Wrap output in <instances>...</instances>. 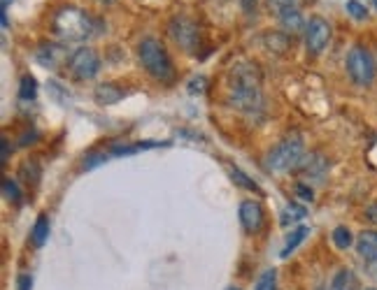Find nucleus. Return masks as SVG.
Listing matches in <instances>:
<instances>
[{"instance_id":"f257e3e1","label":"nucleus","mask_w":377,"mask_h":290,"mask_svg":"<svg viewBox=\"0 0 377 290\" xmlns=\"http://www.w3.org/2000/svg\"><path fill=\"white\" fill-rule=\"evenodd\" d=\"M229 102L231 107L259 119L266 107L261 91V72L254 63H235L229 75Z\"/></svg>"},{"instance_id":"f03ea898","label":"nucleus","mask_w":377,"mask_h":290,"mask_svg":"<svg viewBox=\"0 0 377 290\" xmlns=\"http://www.w3.org/2000/svg\"><path fill=\"white\" fill-rule=\"evenodd\" d=\"M100 21H95L91 14H86L80 7H61L51 19V33L63 42H84L95 35Z\"/></svg>"},{"instance_id":"7ed1b4c3","label":"nucleus","mask_w":377,"mask_h":290,"mask_svg":"<svg viewBox=\"0 0 377 290\" xmlns=\"http://www.w3.org/2000/svg\"><path fill=\"white\" fill-rule=\"evenodd\" d=\"M138 58H140V63H143V68L156 79V82L170 84L175 79L172 60L168 56V51H165V47L156 38H145L143 42H140L138 45Z\"/></svg>"},{"instance_id":"20e7f679","label":"nucleus","mask_w":377,"mask_h":290,"mask_svg":"<svg viewBox=\"0 0 377 290\" xmlns=\"http://www.w3.org/2000/svg\"><path fill=\"white\" fill-rule=\"evenodd\" d=\"M305 156V144L301 135L284 137L275 149H270V154L266 156V170L268 172H286L294 170L298 165H303Z\"/></svg>"},{"instance_id":"39448f33","label":"nucleus","mask_w":377,"mask_h":290,"mask_svg":"<svg viewBox=\"0 0 377 290\" xmlns=\"http://www.w3.org/2000/svg\"><path fill=\"white\" fill-rule=\"evenodd\" d=\"M168 33H170V38L177 42L184 51H187V54H196V51L200 49V42H203L198 23L194 19H189V16H184V14L172 16L170 23H168Z\"/></svg>"},{"instance_id":"423d86ee","label":"nucleus","mask_w":377,"mask_h":290,"mask_svg":"<svg viewBox=\"0 0 377 290\" xmlns=\"http://www.w3.org/2000/svg\"><path fill=\"white\" fill-rule=\"evenodd\" d=\"M347 72L352 77V82L358 86H371L375 79V60L371 56V51L366 47L356 45L349 49L347 54Z\"/></svg>"},{"instance_id":"0eeeda50","label":"nucleus","mask_w":377,"mask_h":290,"mask_svg":"<svg viewBox=\"0 0 377 290\" xmlns=\"http://www.w3.org/2000/svg\"><path fill=\"white\" fill-rule=\"evenodd\" d=\"M68 70L73 72V77L82 79V82H86V79H93L95 75L100 72V56L95 54L93 49H89V47L75 49L73 54H70Z\"/></svg>"},{"instance_id":"6e6552de","label":"nucleus","mask_w":377,"mask_h":290,"mask_svg":"<svg viewBox=\"0 0 377 290\" xmlns=\"http://www.w3.org/2000/svg\"><path fill=\"white\" fill-rule=\"evenodd\" d=\"M331 40V26L326 19L321 16H312L310 23L305 26V45H308V51L312 56H317L324 51V47L329 45Z\"/></svg>"},{"instance_id":"1a4fd4ad","label":"nucleus","mask_w":377,"mask_h":290,"mask_svg":"<svg viewBox=\"0 0 377 290\" xmlns=\"http://www.w3.org/2000/svg\"><path fill=\"white\" fill-rule=\"evenodd\" d=\"M40 65H45L49 70H58L61 65H68L70 54L63 45H54V42H42L38 54H35Z\"/></svg>"},{"instance_id":"9d476101","label":"nucleus","mask_w":377,"mask_h":290,"mask_svg":"<svg viewBox=\"0 0 377 290\" xmlns=\"http://www.w3.org/2000/svg\"><path fill=\"white\" fill-rule=\"evenodd\" d=\"M240 223L247 232H259L263 225V209L259 202L244 200L240 205Z\"/></svg>"},{"instance_id":"9b49d317","label":"nucleus","mask_w":377,"mask_h":290,"mask_svg":"<svg viewBox=\"0 0 377 290\" xmlns=\"http://www.w3.org/2000/svg\"><path fill=\"white\" fill-rule=\"evenodd\" d=\"M356 253L366 262H377V230H363L358 235Z\"/></svg>"},{"instance_id":"f8f14e48","label":"nucleus","mask_w":377,"mask_h":290,"mask_svg":"<svg viewBox=\"0 0 377 290\" xmlns=\"http://www.w3.org/2000/svg\"><path fill=\"white\" fill-rule=\"evenodd\" d=\"M303 168H305V172H308L310 179L321 181L324 174H326V170H329V161L319 154H312L308 161H303Z\"/></svg>"},{"instance_id":"ddd939ff","label":"nucleus","mask_w":377,"mask_h":290,"mask_svg":"<svg viewBox=\"0 0 377 290\" xmlns=\"http://www.w3.org/2000/svg\"><path fill=\"white\" fill-rule=\"evenodd\" d=\"M93 95H95V102L98 104H115V102H119L121 98H124L126 93L121 91L117 84H100Z\"/></svg>"},{"instance_id":"4468645a","label":"nucleus","mask_w":377,"mask_h":290,"mask_svg":"<svg viewBox=\"0 0 377 290\" xmlns=\"http://www.w3.org/2000/svg\"><path fill=\"white\" fill-rule=\"evenodd\" d=\"M279 216H282V218H279V223H282L284 227H289V225H294L298 221H303V218L308 216V209H305L303 205H296V202H291V205L284 207V212Z\"/></svg>"},{"instance_id":"2eb2a0df","label":"nucleus","mask_w":377,"mask_h":290,"mask_svg":"<svg viewBox=\"0 0 377 290\" xmlns=\"http://www.w3.org/2000/svg\"><path fill=\"white\" fill-rule=\"evenodd\" d=\"M333 290H358V279L352 269H340L333 279Z\"/></svg>"},{"instance_id":"dca6fc26","label":"nucleus","mask_w":377,"mask_h":290,"mask_svg":"<svg viewBox=\"0 0 377 290\" xmlns=\"http://www.w3.org/2000/svg\"><path fill=\"white\" fill-rule=\"evenodd\" d=\"M277 21L282 23V28L289 31V33H296V31L303 28V14H301V10H298V7L284 12L282 16H277Z\"/></svg>"},{"instance_id":"f3484780","label":"nucleus","mask_w":377,"mask_h":290,"mask_svg":"<svg viewBox=\"0 0 377 290\" xmlns=\"http://www.w3.org/2000/svg\"><path fill=\"white\" fill-rule=\"evenodd\" d=\"M47 237H49V218L40 216L38 221H35V225H33V244L42 246L47 242Z\"/></svg>"},{"instance_id":"a211bd4d","label":"nucleus","mask_w":377,"mask_h":290,"mask_svg":"<svg viewBox=\"0 0 377 290\" xmlns=\"http://www.w3.org/2000/svg\"><path fill=\"white\" fill-rule=\"evenodd\" d=\"M310 235V227H305V225H301V227H296V230L291 232V237H289V242H286V246H284V251H282V258H289L291 256V251L296 249L298 244H301L305 237Z\"/></svg>"},{"instance_id":"6ab92c4d","label":"nucleus","mask_w":377,"mask_h":290,"mask_svg":"<svg viewBox=\"0 0 377 290\" xmlns=\"http://www.w3.org/2000/svg\"><path fill=\"white\" fill-rule=\"evenodd\" d=\"M35 91H38V82H35V77L33 75H24L21 84H19V98L21 100H33Z\"/></svg>"},{"instance_id":"aec40b11","label":"nucleus","mask_w":377,"mask_h":290,"mask_svg":"<svg viewBox=\"0 0 377 290\" xmlns=\"http://www.w3.org/2000/svg\"><path fill=\"white\" fill-rule=\"evenodd\" d=\"M19 174H21V179H26V183H33V186H35V183L40 181V165L35 161H26L21 165Z\"/></svg>"},{"instance_id":"412c9836","label":"nucleus","mask_w":377,"mask_h":290,"mask_svg":"<svg viewBox=\"0 0 377 290\" xmlns=\"http://www.w3.org/2000/svg\"><path fill=\"white\" fill-rule=\"evenodd\" d=\"M266 5H268L270 14L282 16L284 12H289V10H294V7H298V0H266Z\"/></svg>"},{"instance_id":"4be33fe9","label":"nucleus","mask_w":377,"mask_h":290,"mask_svg":"<svg viewBox=\"0 0 377 290\" xmlns=\"http://www.w3.org/2000/svg\"><path fill=\"white\" fill-rule=\"evenodd\" d=\"M333 244H336L338 249H349V246H352V232H349V227L338 225L336 230H333Z\"/></svg>"},{"instance_id":"5701e85b","label":"nucleus","mask_w":377,"mask_h":290,"mask_svg":"<svg viewBox=\"0 0 377 290\" xmlns=\"http://www.w3.org/2000/svg\"><path fill=\"white\" fill-rule=\"evenodd\" d=\"M3 195H5L7 202H14V205H19V202H21V190H19V186H16L14 179L5 177V181H3Z\"/></svg>"},{"instance_id":"b1692460","label":"nucleus","mask_w":377,"mask_h":290,"mask_svg":"<svg viewBox=\"0 0 377 290\" xmlns=\"http://www.w3.org/2000/svg\"><path fill=\"white\" fill-rule=\"evenodd\" d=\"M257 290H277V272L275 269L263 272L257 281Z\"/></svg>"},{"instance_id":"393cba45","label":"nucleus","mask_w":377,"mask_h":290,"mask_svg":"<svg viewBox=\"0 0 377 290\" xmlns=\"http://www.w3.org/2000/svg\"><path fill=\"white\" fill-rule=\"evenodd\" d=\"M231 177H233V181L238 183V186H242V188H247V190H252V193H259V186L254 181H249V177L244 174L242 170H238V168H231Z\"/></svg>"},{"instance_id":"a878e982","label":"nucleus","mask_w":377,"mask_h":290,"mask_svg":"<svg viewBox=\"0 0 377 290\" xmlns=\"http://www.w3.org/2000/svg\"><path fill=\"white\" fill-rule=\"evenodd\" d=\"M347 12H349V16H352V19H356V21L368 19L366 5H361V3H358V0H347Z\"/></svg>"},{"instance_id":"bb28decb","label":"nucleus","mask_w":377,"mask_h":290,"mask_svg":"<svg viewBox=\"0 0 377 290\" xmlns=\"http://www.w3.org/2000/svg\"><path fill=\"white\" fill-rule=\"evenodd\" d=\"M108 161V154H89L84 158V163H82V170H91L95 168V165H100Z\"/></svg>"},{"instance_id":"cd10ccee","label":"nucleus","mask_w":377,"mask_h":290,"mask_svg":"<svg viewBox=\"0 0 377 290\" xmlns=\"http://www.w3.org/2000/svg\"><path fill=\"white\" fill-rule=\"evenodd\" d=\"M294 190H296V195H298V198H301V200H305V202H312V200H314V190H312V188L308 186V183L298 181Z\"/></svg>"},{"instance_id":"c85d7f7f","label":"nucleus","mask_w":377,"mask_h":290,"mask_svg":"<svg viewBox=\"0 0 377 290\" xmlns=\"http://www.w3.org/2000/svg\"><path fill=\"white\" fill-rule=\"evenodd\" d=\"M189 91H191V93H203V91H205V79H203V77L191 79V82H189Z\"/></svg>"},{"instance_id":"c756f323","label":"nucleus","mask_w":377,"mask_h":290,"mask_svg":"<svg viewBox=\"0 0 377 290\" xmlns=\"http://www.w3.org/2000/svg\"><path fill=\"white\" fill-rule=\"evenodd\" d=\"M240 5H242L244 14H254L257 12V7H259V0H240Z\"/></svg>"},{"instance_id":"7c9ffc66","label":"nucleus","mask_w":377,"mask_h":290,"mask_svg":"<svg viewBox=\"0 0 377 290\" xmlns=\"http://www.w3.org/2000/svg\"><path fill=\"white\" fill-rule=\"evenodd\" d=\"M363 214H366L368 221L377 225V202H375V205H371V207H366V212H363Z\"/></svg>"},{"instance_id":"2f4dec72","label":"nucleus","mask_w":377,"mask_h":290,"mask_svg":"<svg viewBox=\"0 0 377 290\" xmlns=\"http://www.w3.org/2000/svg\"><path fill=\"white\" fill-rule=\"evenodd\" d=\"M31 286H33V281H31V276H26V274H21V276H19V290H31Z\"/></svg>"},{"instance_id":"473e14b6","label":"nucleus","mask_w":377,"mask_h":290,"mask_svg":"<svg viewBox=\"0 0 377 290\" xmlns=\"http://www.w3.org/2000/svg\"><path fill=\"white\" fill-rule=\"evenodd\" d=\"M0 144H3V165H5L7 158H10V139L3 137V142H0Z\"/></svg>"},{"instance_id":"72a5a7b5","label":"nucleus","mask_w":377,"mask_h":290,"mask_svg":"<svg viewBox=\"0 0 377 290\" xmlns=\"http://www.w3.org/2000/svg\"><path fill=\"white\" fill-rule=\"evenodd\" d=\"M12 0H0V7H3V12H7V7H10Z\"/></svg>"},{"instance_id":"f704fd0d","label":"nucleus","mask_w":377,"mask_h":290,"mask_svg":"<svg viewBox=\"0 0 377 290\" xmlns=\"http://www.w3.org/2000/svg\"><path fill=\"white\" fill-rule=\"evenodd\" d=\"M226 290H240L238 286H229V288H226Z\"/></svg>"},{"instance_id":"c9c22d12","label":"nucleus","mask_w":377,"mask_h":290,"mask_svg":"<svg viewBox=\"0 0 377 290\" xmlns=\"http://www.w3.org/2000/svg\"><path fill=\"white\" fill-rule=\"evenodd\" d=\"M100 3H112V0H100Z\"/></svg>"},{"instance_id":"e433bc0d","label":"nucleus","mask_w":377,"mask_h":290,"mask_svg":"<svg viewBox=\"0 0 377 290\" xmlns=\"http://www.w3.org/2000/svg\"><path fill=\"white\" fill-rule=\"evenodd\" d=\"M373 3H375V7H377V0H373Z\"/></svg>"},{"instance_id":"4c0bfd02","label":"nucleus","mask_w":377,"mask_h":290,"mask_svg":"<svg viewBox=\"0 0 377 290\" xmlns=\"http://www.w3.org/2000/svg\"><path fill=\"white\" fill-rule=\"evenodd\" d=\"M319 290H329V288H319Z\"/></svg>"}]
</instances>
